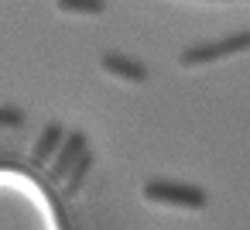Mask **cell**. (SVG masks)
Listing matches in <instances>:
<instances>
[{
    "instance_id": "cell-1",
    "label": "cell",
    "mask_w": 250,
    "mask_h": 230,
    "mask_svg": "<svg viewBox=\"0 0 250 230\" xmlns=\"http://www.w3.org/2000/svg\"><path fill=\"white\" fill-rule=\"evenodd\" d=\"M141 199L161 209H178V213H199L209 206V192L202 185H188L178 179H147L141 185Z\"/></svg>"
},
{
    "instance_id": "cell-2",
    "label": "cell",
    "mask_w": 250,
    "mask_h": 230,
    "mask_svg": "<svg viewBox=\"0 0 250 230\" xmlns=\"http://www.w3.org/2000/svg\"><path fill=\"white\" fill-rule=\"evenodd\" d=\"M250 52V31H233L226 38H216V42H195L188 48L178 52V66L182 69H206V66H216L223 59H233V55H243Z\"/></svg>"
},
{
    "instance_id": "cell-3",
    "label": "cell",
    "mask_w": 250,
    "mask_h": 230,
    "mask_svg": "<svg viewBox=\"0 0 250 230\" xmlns=\"http://www.w3.org/2000/svg\"><path fill=\"white\" fill-rule=\"evenodd\" d=\"M89 151V138L83 134V131H69L65 134V141H62V148H59V155L52 158V165L45 168L48 172V179L52 182H65L69 179V172L79 165V158Z\"/></svg>"
},
{
    "instance_id": "cell-4",
    "label": "cell",
    "mask_w": 250,
    "mask_h": 230,
    "mask_svg": "<svg viewBox=\"0 0 250 230\" xmlns=\"http://www.w3.org/2000/svg\"><path fill=\"white\" fill-rule=\"evenodd\" d=\"M100 72L110 76V79L130 83V86L147 83V66L137 62V59H130V55H120V52H103L100 55Z\"/></svg>"
},
{
    "instance_id": "cell-5",
    "label": "cell",
    "mask_w": 250,
    "mask_h": 230,
    "mask_svg": "<svg viewBox=\"0 0 250 230\" xmlns=\"http://www.w3.org/2000/svg\"><path fill=\"white\" fill-rule=\"evenodd\" d=\"M65 124L62 120H48L45 124V131L38 134V141H35V148H31V165L35 168H48L52 165V158L59 155V148H62V141H65Z\"/></svg>"
},
{
    "instance_id": "cell-6",
    "label": "cell",
    "mask_w": 250,
    "mask_h": 230,
    "mask_svg": "<svg viewBox=\"0 0 250 230\" xmlns=\"http://www.w3.org/2000/svg\"><path fill=\"white\" fill-rule=\"evenodd\" d=\"M55 11L62 14H76V18H96L106 11L103 0H55Z\"/></svg>"
},
{
    "instance_id": "cell-7",
    "label": "cell",
    "mask_w": 250,
    "mask_h": 230,
    "mask_svg": "<svg viewBox=\"0 0 250 230\" xmlns=\"http://www.w3.org/2000/svg\"><path fill=\"white\" fill-rule=\"evenodd\" d=\"M89 168H93V151H86V155L79 158V165H76V168L69 172V179L62 182V192H65V196H76V192L83 189V182H86Z\"/></svg>"
},
{
    "instance_id": "cell-8",
    "label": "cell",
    "mask_w": 250,
    "mask_h": 230,
    "mask_svg": "<svg viewBox=\"0 0 250 230\" xmlns=\"http://www.w3.org/2000/svg\"><path fill=\"white\" fill-rule=\"evenodd\" d=\"M21 124H24V110H21V107H7V103H0V127L18 131Z\"/></svg>"
}]
</instances>
